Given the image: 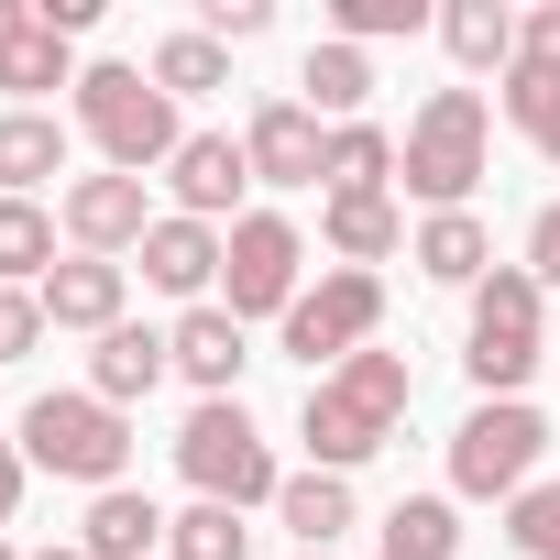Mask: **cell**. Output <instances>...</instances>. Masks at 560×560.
Returning a JSON list of instances; mask_svg holds the SVG:
<instances>
[{"mask_svg": "<svg viewBox=\"0 0 560 560\" xmlns=\"http://www.w3.org/2000/svg\"><path fill=\"white\" fill-rule=\"evenodd\" d=\"M165 352H176V374L198 385V396H231L242 385V363H253V341H242V319L209 298V308H187L176 330H165Z\"/></svg>", "mask_w": 560, "mask_h": 560, "instance_id": "16", "label": "cell"}, {"mask_svg": "<svg viewBox=\"0 0 560 560\" xmlns=\"http://www.w3.org/2000/svg\"><path fill=\"white\" fill-rule=\"evenodd\" d=\"M505 538H516V560H560V472H538L505 505Z\"/></svg>", "mask_w": 560, "mask_h": 560, "instance_id": "32", "label": "cell"}, {"mask_svg": "<svg viewBox=\"0 0 560 560\" xmlns=\"http://www.w3.org/2000/svg\"><path fill=\"white\" fill-rule=\"evenodd\" d=\"M12 440H23V462H34V472H56V483H89V494H110V483L132 472V418H121L110 396H89V385H56V396H34Z\"/></svg>", "mask_w": 560, "mask_h": 560, "instance_id": "5", "label": "cell"}, {"mask_svg": "<svg viewBox=\"0 0 560 560\" xmlns=\"http://www.w3.org/2000/svg\"><path fill=\"white\" fill-rule=\"evenodd\" d=\"M23 472H34V462H23V440H12V429H0V527H12V516H23Z\"/></svg>", "mask_w": 560, "mask_h": 560, "instance_id": "37", "label": "cell"}, {"mask_svg": "<svg viewBox=\"0 0 560 560\" xmlns=\"http://www.w3.org/2000/svg\"><path fill=\"white\" fill-rule=\"evenodd\" d=\"M242 154H253V176H264V187H319V165H330V121H319L298 89H287V100H253Z\"/></svg>", "mask_w": 560, "mask_h": 560, "instance_id": "10", "label": "cell"}, {"mask_svg": "<svg viewBox=\"0 0 560 560\" xmlns=\"http://www.w3.org/2000/svg\"><path fill=\"white\" fill-rule=\"evenodd\" d=\"M298 100H308L330 132H341V121H363V100H374V56L319 34V45H308V67H298Z\"/></svg>", "mask_w": 560, "mask_h": 560, "instance_id": "21", "label": "cell"}, {"mask_svg": "<svg viewBox=\"0 0 560 560\" xmlns=\"http://www.w3.org/2000/svg\"><path fill=\"white\" fill-rule=\"evenodd\" d=\"M45 176H67V121L56 110H0V198H34Z\"/></svg>", "mask_w": 560, "mask_h": 560, "instance_id": "22", "label": "cell"}, {"mask_svg": "<svg viewBox=\"0 0 560 560\" xmlns=\"http://www.w3.org/2000/svg\"><path fill=\"white\" fill-rule=\"evenodd\" d=\"M165 187H176V220H231V198L253 187V154L231 143V132H187L176 143V165H165Z\"/></svg>", "mask_w": 560, "mask_h": 560, "instance_id": "13", "label": "cell"}, {"mask_svg": "<svg viewBox=\"0 0 560 560\" xmlns=\"http://www.w3.org/2000/svg\"><path fill=\"white\" fill-rule=\"evenodd\" d=\"M67 253H56V220L45 198H0V287H45Z\"/></svg>", "mask_w": 560, "mask_h": 560, "instance_id": "27", "label": "cell"}, {"mask_svg": "<svg viewBox=\"0 0 560 560\" xmlns=\"http://www.w3.org/2000/svg\"><path fill=\"white\" fill-rule=\"evenodd\" d=\"M298 560H330V549H298Z\"/></svg>", "mask_w": 560, "mask_h": 560, "instance_id": "40", "label": "cell"}, {"mask_svg": "<svg viewBox=\"0 0 560 560\" xmlns=\"http://www.w3.org/2000/svg\"><path fill=\"white\" fill-rule=\"evenodd\" d=\"M418 275H429V287H483V275H494V231L472 209H429L418 220Z\"/></svg>", "mask_w": 560, "mask_h": 560, "instance_id": "19", "label": "cell"}, {"mask_svg": "<svg viewBox=\"0 0 560 560\" xmlns=\"http://www.w3.org/2000/svg\"><path fill=\"white\" fill-rule=\"evenodd\" d=\"M549 363V287L527 264H494L483 287H472V330H462V374L472 396H527V374Z\"/></svg>", "mask_w": 560, "mask_h": 560, "instance_id": "2", "label": "cell"}, {"mask_svg": "<svg viewBox=\"0 0 560 560\" xmlns=\"http://www.w3.org/2000/svg\"><path fill=\"white\" fill-rule=\"evenodd\" d=\"M78 549H89V560H154V549H165V505L132 494V483H110V494H89Z\"/></svg>", "mask_w": 560, "mask_h": 560, "instance_id": "18", "label": "cell"}, {"mask_svg": "<svg viewBox=\"0 0 560 560\" xmlns=\"http://www.w3.org/2000/svg\"><path fill=\"white\" fill-rule=\"evenodd\" d=\"M298 298H308V242H298V220L242 209L231 242H220V308H231V319H287Z\"/></svg>", "mask_w": 560, "mask_h": 560, "instance_id": "8", "label": "cell"}, {"mask_svg": "<svg viewBox=\"0 0 560 560\" xmlns=\"http://www.w3.org/2000/svg\"><path fill=\"white\" fill-rule=\"evenodd\" d=\"M374 560H462V505H451V494H396Z\"/></svg>", "mask_w": 560, "mask_h": 560, "instance_id": "26", "label": "cell"}, {"mask_svg": "<svg viewBox=\"0 0 560 560\" xmlns=\"http://www.w3.org/2000/svg\"><path fill=\"white\" fill-rule=\"evenodd\" d=\"M385 176H396V132H385V121H341L319 187H330V198H385Z\"/></svg>", "mask_w": 560, "mask_h": 560, "instance_id": "25", "label": "cell"}, {"mask_svg": "<svg viewBox=\"0 0 560 560\" xmlns=\"http://www.w3.org/2000/svg\"><path fill=\"white\" fill-rule=\"evenodd\" d=\"M440 23L429 0H330V45H385V34H418Z\"/></svg>", "mask_w": 560, "mask_h": 560, "instance_id": "31", "label": "cell"}, {"mask_svg": "<svg viewBox=\"0 0 560 560\" xmlns=\"http://www.w3.org/2000/svg\"><path fill=\"white\" fill-rule=\"evenodd\" d=\"M407 396H418L407 352H352V363H341V374H319V385H308V407H298L308 462H319V472H363V462L407 429Z\"/></svg>", "mask_w": 560, "mask_h": 560, "instance_id": "1", "label": "cell"}, {"mask_svg": "<svg viewBox=\"0 0 560 560\" xmlns=\"http://www.w3.org/2000/svg\"><path fill=\"white\" fill-rule=\"evenodd\" d=\"M538 451H549V418L527 396H494L451 429V505H516L538 483Z\"/></svg>", "mask_w": 560, "mask_h": 560, "instance_id": "7", "label": "cell"}, {"mask_svg": "<svg viewBox=\"0 0 560 560\" xmlns=\"http://www.w3.org/2000/svg\"><path fill=\"white\" fill-rule=\"evenodd\" d=\"M0 560H23V549H12V538H0Z\"/></svg>", "mask_w": 560, "mask_h": 560, "instance_id": "39", "label": "cell"}, {"mask_svg": "<svg viewBox=\"0 0 560 560\" xmlns=\"http://www.w3.org/2000/svg\"><path fill=\"white\" fill-rule=\"evenodd\" d=\"M165 560H253L242 505H187V516H165Z\"/></svg>", "mask_w": 560, "mask_h": 560, "instance_id": "29", "label": "cell"}, {"mask_svg": "<svg viewBox=\"0 0 560 560\" xmlns=\"http://www.w3.org/2000/svg\"><path fill=\"white\" fill-rule=\"evenodd\" d=\"M34 341H45V298L34 287H0V363H23Z\"/></svg>", "mask_w": 560, "mask_h": 560, "instance_id": "34", "label": "cell"}, {"mask_svg": "<svg viewBox=\"0 0 560 560\" xmlns=\"http://www.w3.org/2000/svg\"><path fill=\"white\" fill-rule=\"evenodd\" d=\"M275 330H287V352L308 363V385H319V374H341V363H352V352H374V330H385V275L330 264V275H319V287H308L287 319H275Z\"/></svg>", "mask_w": 560, "mask_h": 560, "instance_id": "9", "label": "cell"}, {"mask_svg": "<svg viewBox=\"0 0 560 560\" xmlns=\"http://www.w3.org/2000/svg\"><path fill=\"white\" fill-rule=\"evenodd\" d=\"M176 472L198 505H275L287 494V472H275V440L253 429L242 396H198L187 429H176Z\"/></svg>", "mask_w": 560, "mask_h": 560, "instance_id": "6", "label": "cell"}, {"mask_svg": "<svg viewBox=\"0 0 560 560\" xmlns=\"http://www.w3.org/2000/svg\"><path fill=\"white\" fill-rule=\"evenodd\" d=\"M505 121L527 132V154H549V165H560V78H527V67H505Z\"/></svg>", "mask_w": 560, "mask_h": 560, "instance_id": "30", "label": "cell"}, {"mask_svg": "<svg viewBox=\"0 0 560 560\" xmlns=\"http://www.w3.org/2000/svg\"><path fill=\"white\" fill-rule=\"evenodd\" d=\"M154 89H165V100L231 89V45H220V34H165V45H154Z\"/></svg>", "mask_w": 560, "mask_h": 560, "instance_id": "28", "label": "cell"}, {"mask_svg": "<svg viewBox=\"0 0 560 560\" xmlns=\"http://www.w3.org/2000/svg\"><path fill=\"white\" fill-rule=\"evenodd\" d=\"M319 231H330V253H341L352 275H374V264L407 242V209H396V198H330V209H319Z\"/></svg>", "mask_w": 560, "mask_h": 560, "instance_id": "24", "label": "cell"}, {"mask_svg": "<svg viewBox=\"0 0 560 560\" xmlns=\"http://www.w3.org/2000/svg\"><path fill=\"white\" fill-rule=\"evenodd\" d=\"M275 516H287V538L298 549H341L352 538V472H287V494H275Z\"/></svg>", "mask_w": 560, "mask_h": 560, "instance_id": "20", "label": "cell"}, {"mask_svg": "<svg viewBox=\"0 0 560 560\" xmlns=\"http://www.w3.org/2000/svg\"><path fill=\"white\" fill-rule=\"evenodd\" d=\"M45 330H121V298H132V264H110V253H67L56 275H45Z\"/></svg>", "mask_w": 560, "mask_h": 560, "instance_id": "12", "label": "cell"}, {"mask_svg": "<svg viewBox=\"0 0 560 560\" xmlns=\"http://www.w3.org/2000/svg\"><path fill=\"white\" fill-rule=\"evenodd\" d=\"M143 231H154V209H143V176H78L67 187V242L78 253H143Z\"/></svg>", "mask_w": 560, "mask_h": 560, "instance_id": "14", "label": "cell"}, {"mask_svg": "<svg viewBox=\"0 0 560 560\" xmlns=\"http://www.w3.org/2000/svg\"><path fill=\"white\" fill-rule=\"evenodd\" d=\"M396 176L429 209H472V187L494 176V110H483V89H429L418 121H407V143H396Z\"/></svg>", "mask_w": 560, "mask_h": 560, "instance_id": "3", "label": "cell"}, {"mask_svg": "<svg viewBox=\"0 0 560 560\" xmlns=\"http://www.w3.org/2000/svg\"><path fill=\"white\" fill-rule=\"evenodd\" d=\"M23 560H89V549H23Z\"/></svg>", "mask_w": 560, "mask_h": 560, "instance_id": "38", "label": "cell"}, {"mask_svg": "<svg viewBox=\"0 0 560 560\" xmlns=\"http://www.w3.org/2000/svg\"><path fill=\"white\" fill-rule=\"evenodd\" d=\"M78 132L100 143V165L110 176H143V165H176V100L154 89V67H121V56H100V67H78Z\"/></svg>", "mask_w": 560, "mask_h": 560, "instance_id": "4", "label": "cell"}, {"mask_svg": "<svg viewBox=\"0 0 560 560\" xmlns=\"http://www.w3.org/2000/svg\"><path fill=\"white\" fill-rule=\"evenodd\" d=\"M516 67H527V78H560V0L516 12Z\"/></svg>", "mask_w": 560, "mask_h": 560, "instance_id": "33", "label": "cell"}, {"mask_svg": "<svg viewBox=\"0 0 560 560\" xmlns=\"http://www.w3.org/2000/svg\"><path fill=\"white\" fill-rule=\"evenodd\" d=\"M220 242L231 231H209V220H154L143 231V287H165V298H187V308H209V287H220Z\"/></svg>", "mask_w": 560, "mask_h": 560, "instance_id": "15", "label": "cell"}, {"mask_svg": "<svg viewBox=\"0 0 560 560\" xmlns=\"http://www.w3.org/2000/svg\"><path fill=\"white\" fill-rule=\"evenodd\" d=\"M0 89H12V110H34L45 89H78V45L34 0H0Z\"/></svg>", "mask_w": 560, "mask_h": 560, "instance_id": "11", "label": "cell"}, {"mask_svg": "<svg viewBox=\"0 0 560 560\" xmlns=\"http://www.w3.org/2000/svg\"><path fill=\"white\" fill-rule=\"evenodd\" d=\"M176 374V352H165V330H143V319H121V330H100V352H89V396H110L121 418L154 396Z\"/></svg>", "mask_w": 560, "mask_h": 560, "instance_id": "17", "label": "cell"}, {"mask_svg": "<svg viewBox=\"0 0 560 560\" xmlns=\"http://www.w3.org/2000/svg\"><path fill=\"white\" fill-rule=\"evenodd\" d=\"M264 23H275V0H209V23H198V34H220V45H253Z\"/></svg>", "mask_w": 560, "mask_h": 560, "instance_id": "35", "label": "cell"}, {"mask_svg": "<svg viewBox=\"0 0 560 560\" xmlns=\"http://www.w3.org/2000/svg\"><path fill=\"white\" fill-rule=\"evenodd\" d=\"M527 275H538V287L560 298V198H549V209L527 220Z\"/></svg>", "mask_w": 560, "mask_h": 560, "instance_id": "36", "label": "cell"}, {"mask_svg": "<svg viewBox=\"0 0 560 560\" xmlns=\"http://www.w3.org/2000/svg\"><path fill=\"white\" fill-rule=\"evenodd\" d=\"M440 45H451L462 78L516 67V0H440Z\"/></svg>", "mask_w": 560, "mask_h": 560, "instance_id": "23", "label": "cell"}]
</instances>
